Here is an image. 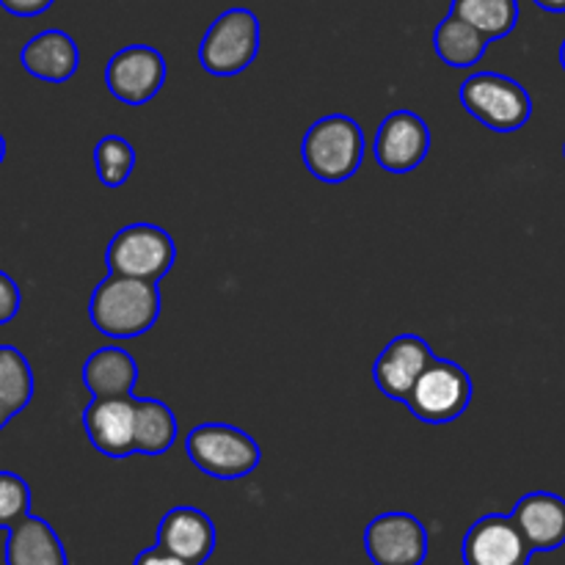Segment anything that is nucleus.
<instances>
[{
  "mask_svg": "<svg viewBox=\"0 0 565 565\" xmlns=\"http://www.w3.org/2000/svg\"><path fill=\"white\" fill-rule=\"evenodd\" d=\"M83 384L92 397H127L136 392L138 362L121 348H99L83 364Z\"/></svg>",
  "mask_w": 565,
  "mask_h": 565,
  "instance_id": "nucleus-18",
  "label": "nucleus"
},
{
  "mask_svg": "<svg viewBox=\"0 0 565 565\" xmlns=\"http://www.w3.org/2000/svg\"><path fill=\"white\" fill-rule=\"evenodd\" d=\"M364 552L373 565H423L428 561V530L412 513H381L364 527Z\"/></svg>",
  "mask_w": 565,
  "mask_h": 565,
  "instance_id": "nucleus-9",
  "label": "nucleus"
},
{
  "mask_svg": "<svg viewBox=\"0 0 565 565\" xmlns=\"http://www.w3.org/2000/svg\"><path fill=\"white\" fill-rule=\"evenodd\" d=\"M22 70L44 83H66L81 66V50L66 31L50 28L28 39L20 53Z\"/></svg>",
  "mask_w": 565,
  "mask_h": 565,
  "instance_id": "nucleus-16",
  "label": "nucleus"
},
{
  "mask_svg": "<svg viewBox=\"0 0 565 565\" xmlns=\"http://www.w3.org/2000/svg\"><path fill=\"white\" fill-rule=\"evenodd\" d=\"M533 555L513 516L502 513L478 519L463 539V565H530Z\"/></svg>",
  "mask_w": 565,
  "mask_h": 565,
  "instance_id": "nucleus-12",
  "label": "nucleus"
},
{
  "mask_svg": "<svg viewBox=\"0 0 565 565\" xmlns=\"http://www.w3.org/2000/svg\"><path fill=\"white\" fill-rule=\"evenodd\" d=\"M259 17L252 9H226L215 17L199 44V64L215 77H232L246 72L259 53Z\"/></svg>",
  "mask_w": 565,
  "mask_h": 565,
  "instance_id": "nucleus-5",
  "label": "nucleus"
},
{
  "mask_svg": "<svg viewBox=\"0 0 565 565\" xmlns=\"http://www.w3.org/2000/svg\"><path fill=\"white\" fill-rule=\"evenodd\" d=\"M158 546L204 565L215 552V524L204 511L191 505H177L160 519Z\"/></svg>",
  "mask_w": 565,
  "mask_h": 565,
  "instance_id": "nucleus-14",
  "label": "nucleus"
},
{
  "mask_svg": "<svg viewBox=\"0 0 565 565\" xmlns=\"http://www.w3.org/2000/svg\"><path fill=\"white\" fill-rule=\"evenodd\" d=\"M472 395L475 386L467 370L450 359L434 356V362L419 375L406 406L423 423L447 425L467 414Z\"/></svg>",
  "mask_w": 565,
  "mask_h": 565,
  "instance_id": "nucleus-7",
  "label": "nucleus"
},
{
  "mask_svg": "<svg viewBox=\"0 0 565 565\" xmlns=\"http://www.w3.org/2000/svg\"><path fill=\"white\" fill-rule=\"evenodd\" d=\"M177 259L174 237L158 224H130L121 226L108 243L105 265L110 274L136 276V279L160 281L171 270Z\"/></svg>",
  "mask_w": 565,
  "mask_h": 565,
  "instance_id": "nucleus-6",
  "label": "nucleus"
},
{
  "mask_svg": "<svg viewBox=\"0 0 565 565\" xmlns=\"http://www.w3.org/2000/svg\"><path fill=\"white\" fill-rule=\"evenodd\" d=\"M188 461L215 480L248 478L259 467V445L246 434L226 423H202L185 436Z\"/></svg>",
  "mask_w": 565,
  "mask_h": 565,
  "instance_id": "nucleus-4",
  "label": "nucleus"
},
{
  "mask_svg": "<svg viewBox=\"0 0 565 565\" xmlns=\"http://www.w3.org/2000/svg\"><path fill=\"white\" fill-rule=\"evenodd\" d=\"M166 75L169 70H166V58L160 50L149 47V44H127L119 53L110 55L108 66H105V86L119 103L138 108L158 97Z\"/></svg>",
  "mask_w": 565,
  "mask_h": 565,
  "instance_id": "nucleus-8",
  "label": "nucleus"
},
{
  "mask_svg": "<svg viewBox=\"0 0 565 565\" xmlns=\"http://www.w3.org/2000/svg\"><path fill=\"white\" fill-rule=\"evenodd\" d=\"M450 14L478 28L491 42L511 36L519 22V0H452Z\"/></svg>",
  "mask_w": 565,
  "mask_h": 565,
  "instance_id": "nucleus-21",
  "label": "nucleus"
},
{
  "mask_svg": "<svg viewBox=\"0 0 565 565\" xmlns=\"http://www.w3.org/2000/svg\"><path fill=\"white\" fill-rule=\"evenodd\" d=\"M94 169L105 188H121L136 171V149L125 136H103L94 147Z\"/></svg>",
  "mask_w": 565,
  "mask_h": 565,
  "instance_id": "nucleus-23",
  "label": "nucleus"
},
{
  "mask_svg": "<svg viewBox=\"0 0 565 565\" xmlns=\"http://www.w3.org/2000/svg\"><path fill=\"white\" fill-rule=\"evenodd\" d=\"M364 130L353 116L329 114L315 121L301 143V158L307 171L320 182H345L356 177L364 160Z\"/></svg>",
  "mask_w": 565,
  "mask_h": 565,
  "instance_id": "nucleus-2",
  "label": "nucleus"
},
{
  "mask_svg": "<svg viewBox=\"0 0 565 565\" xmlns=\"http://www.w3.org/2000/svg\"><path fill=\"white\" fill-rule=\"evenodd\" d=\"M533 3L550 14H565V0H533Z\"/></svg>",
  "mask_w": 565,
  "mask_h": 565,
  "instance_id": "nucleus-28",
  "label": "nucleus"
},
{
  "mask_svg": "<svg viewBox=\"0 0 565 565\" xmlns=\"http://www.w3.org/2000/svg\"><path fill=\"white\" fill-rule=\"evenodd\" d=\"M33 397V370L14 345H0V403L11 417L22 412Z\"/></svg>",
  "mask_w": 565,
  "mask_h": 565,
  "instance_id": "nucleus-22",
  "label": "nucleus"
},
{
  "mask_svg": "<svg viewBox=\"0 0 565 565\" xmlns=\"http://www.w3.org/2000/svg\"><path fill=\"white\" fill-rule=\"evenodd\" d=\"M3 158H6V138L0 136V163H3Z\"/></svg>",
  "mask_w": 565,
  "mask_h": 565,
  "instance_id": "nucleus-30",
  "label": "nucleus"
},
{
  "mask_svg": "<svg viewBox=\"0 0 565 565\" xmlns=\"http://www.w3.org/2000/svg\"><path fill=\"white\" fill-rule=\"evenodd\" d=\"M9 419H11V414H9V408L3 406V403H0V430L6 428V425H9Z\"/></svg>",
  "mask_w": 565,
  "mask_h": 565,
  "instance_id": "nucleus-29",
  "label": "nucleus"
},
{
  "mask_svg": "<svg viewBox=\"0 0 565 565\" xmlns=\"http://www.w3.org/2000/svg\"><path fill=\"white\" fill-rule=\"evenodd\" d=\"M160 309H163V298H160L158 281L108 274L92 292L88 318L99 334L114 337V340H136L152 331Z\"/></svg>",
  "mask_w": 565,
  "mask_h": 565,
  "instance_id": "nucleus-1",
  "label": "nucleus"
},
{
  "mask_svg": "<svg viewBox=\"0 0 565 565\" xmlns=\"http://www.w3.org/2000/svg\"><path fill=\"white\" fill-rule=\"evenodd\" d=\"M561 66H563V72H565V39H563V44H561Z\"/></svg>",
  "mask_w": 565,
  "mask_h": 565,
  "instance_id": "nucleus-31",
  "label": "nucleus"
},
{
  "mask_svg": "<svg viewBox=\"0 0 565 565\" xmlns=\"http://www.w3.org/2000/svg\"><path fill=\"white\" fill-rule=\"evenodd\" d=\"M25 516H31V489L20 475L0 472V530L9 533Z\"/></svg>",
  "mask_w": 565,
  "mask_h": 565,
  "instance_id": "nucleus-24",
  "label": "nucleus"
},
{
  "mask_svg": "<svg viewBox=\"0 0 565 565\" xmlns=\"http://www.w3.org/2000/svg\"><path fill=\"white\" fill-rule=\"evenodd\" d=\"M20 303H22L20 287H17V281L11 279L6 270H0V326L17 318V312H20Z\"/></svg>",
  "mask_w": 565,
  "mask_h": 565,
  "instance_id": "nucleus-25",
  "label": "nucleus"
},
{
  "mask_svg": "<svg viewBox=\"0 0 565 565\" xmlns=\"http://www.w3.org/2000/svg\"><path fill=\"white\" fill-rule=\"evenodd\" d=\"M430 152V127L414 110H392L373 141L375 163L390 174H412Z\"/></svg>",
  "mask_w": 565,
  "mask_h": 565,
  "instance_id": "nucleus-10",
  "label": "nucleus"
},
{
  "mask_svg": "<svg viewBox=\"0 0 565 565\" xmlns=\"http://www.w3.org/2000/svg\"><path fill=\"white\" fill-rule=\"evenodd\" d=\"M6 565H70V557L44 519L25 516L6 535Z\"/></svg>",
  "mask_w": 565,
  "mask_h": 565,
  "instance_id": "nucleus-17",
  "label": "nucleus"
},
{
  "mask_svg": "<svg viewBox=\"0 0 565 565\" xmlns=\"http://www.w3.org/2000/svg\"><path fill=\"white\" fill-rule=\"evenodd\" d=\"M53 3L55 0H0V9L14 17H39Z\"/></svg>",
  "mask_w": 565,
  "mask_h": 565,
  "instance_id": "nucleus-27",
  "label": "nucleus"
},
{
  "mask_svg": "<svg viewBox=\"0 0 565 565\" xmlns=\"http://www.w3.org/2000/svg\"><path fill=\"white\" fill-rule=\"evenodd\" d=\"M180 425L163 401L136 397V456H163L174 447Z\"/></svg>",
  "mask_w": 565,
  "mask_h": 565,
  "instance_id": "nucleus-20",
  "label": "nucleus"
},
{
  "mask_svg": "<svg viewBox=\"0 0 565 565\" xmlns=\"http://www.w3.org/2000/svg\"><path fill=\"white\" fill-rule=\"evenodd\" d=\"M491 39L456 14H447L434 31V50L452 70H472L483 61Z\"/></svg>",
  "mask_w": 565,
  "mask_h": 565,
  "instance_id": "nucleus-19",
  "label": "nucleus"
},
{
  "mask_svg": "<svg viewBox=\"0 0 565 565\" xmlns=\"http://www.w3.org/2000/svg\"><path fill=\"white\" fill-rule=\"evenodd\" d=\"M563 158H565V147H563Z\"/></svg>",
  "mask_w": 565,
  "mask_h": 565,
  "instance_id": "nucleus-32",
  "label": "nucleus"
},
{
  "mask_svg": "<svg viewBox=\"0 0 565 565\" xmlns=\"http://www.w3.org/2000/svg\"><path fill=\"white\" fill-rule=\"evenodd\" d=\"M88 441L105 458L136 456V395L94 397L83 412Z\"/></svg>",
  "mask_w": 565,
  "mask_h": 565,
  "instance_id": "nucleus-11",
  "label": "nucleus"
},
{
  "mask_svg": "<svg viewBox=\"0 0 565 565\" xmlns=\"http://www.w3.org/2000/svg\"><path fill=\"white\" fill-rule=\"evenodd\" d=\"M513 522L533 552H555L565 544V500L552 491H530L513 508Z\"/></svg>",
  "mask_w": 565,
  "mask_h": 565,
  "instance_id": "nucleus-15",
  "label": "nucleus"
},
{
  "mask_svg": "<svg viewBox=\"0 0 565 565\" xmlns=\"http://www.w3.org/2000/svg\"><path fill=\"white\" fill-rule=\"evenodd\" d=\"M132 565H196V563L185 561V557L174 555V552H169V550H163V546L154 544V546H149V550H143Z\"/></svg>",
  "mask_w": 565,
  "mask_h": 565,
  "instance_id": "nucleus-26",
  "label": "nucleus"
},
{
  "mask_svg": "<svg viewBox=\"0 0 565 565\" xmlns=\"http://www.w3.org/2000/svg\"><path fill=\"white\" fill-rule=\"evenodd\" d=\"M430 362H434V351L423 337L401 334L386 342V348L375 359L373 381L390 401L408 403L419 375Z\"/></svg>",
  "mask_w": 565,
  "mask_h": 565,
  "instance_id": "nucleus-13",
  "label": "nucleus"
},
{
  "mask_svg": "<svg viewBox=\"0 0 565 565\" xmlns=\"http://www.w3.org/2000/svg\"><path fill=\"white\" fill-rule=\"evenodd\" d=\"M458 97L469 116L502 136L519 132L533 116V97L527 88L502 72H472L458 88Z\"/></svg>",
  "mask_w": 565,
  "mask_h": 565,
  "instance_id": "nucleus-3",
  "label": "nucleus"
}]
</instances>
